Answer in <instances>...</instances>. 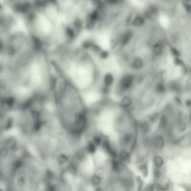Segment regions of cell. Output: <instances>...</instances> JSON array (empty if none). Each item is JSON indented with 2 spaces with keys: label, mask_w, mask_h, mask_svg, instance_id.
Returning <instances> with one entry per match:
<instances>
[{
  "label": "cell",
  "mask_w": 191,
  "mask_h": 191,
  "mask_svg": "<svg viewBox=\"0 0 191 191\" xmlns=\"http://www.w3.org/2000/svg\"><path fill=\"white\" fill-rule=\"evenodd\" d=\"M151 147L155 153H161L165 148L167 141L164 134L156 132L151 136Z\"/></svg>",
  "instance_id": "cell-4"
},
{
  "label": "cell",
  "mask_w": 191,
  "mask_h": 191,
  "mask_svg": "<svg viewBox=\"0 0 191 191\" xmlns=\"http://www.w3.org/2000/svg\"><path fill=\"white\" fill-rule=\"evenodd\" d=\"M57 75L84 96L100 91L104 76L100 56L87 44L77 42L49 55Z\"/></svg>",
  "instance_id": "cell-1"
},
{
  "label": "cell",
  "mask_w": 191,
  "mask_h": 191,
  "mask_svg": "<svg viewBox=\"0 0 191 191\" xmlns=\"http://www.w3.org/2000/svg\"><path fill=\"white\" fill-rule=\"evenodd\" d=\"M121 191H135V189H122Z\"/></svg>",
  "instance_id": "cell-23"
},
{
  "label": "cell",
  "mask_w": 191,
  "mask_h": 191,
  "mask_svg": "<svg viewBox=\"0 0 191 191\" xmlns=\"http://www.w3.org/2000/svg\"><path fill=\"white\" fill-rule=\"evenodd\" d=\"M118 183L121 189H135L136 186L134 175L118 176Z\"/></svg>",
  "instance_id": "cell-6"
},
{
  "label": "cell",
  "mask_w": 191,
  "mask_h": 191,
  "mask_svg": "<svg viewBox=\"0 0 191 191\" xmlns=\"http://www.w3.org/2000/svg\"><path fill=\"white\" fill-rule=\"evenodd\" d=\"M154 167L158 169H163L165 167L167 160L161 153H154L152 158Z\"/></svg>",
  "instance_id": "cell-10"
},
{
  "label": "cell",
  "mask_w": 191,
  "mask_h": 191,
  "mask_svg": "<svg viewBox=\"0 0 191 191\" xmlns=\"http://www.w3.org/2000/svg\"><path fill=\"white\" fill-rule=\"evenodd\" d=\"M171 52L173 55L175 56H179L180 53L178 50L175 48H172L171 49Z\"/></svg>",
  "instance_id": "cell-21"
},
{
  "label": "cell",
  "mask_w": 191,
  "mask_h": 191,
  "mask_svg": "<svg viewBox=\"0 0 191 191\" xmlns=\"http://www.w3.org/2000/svg\"><path fill=\"white\" fill-rule=\"evenodd\" d=\"M91 184L95 187H99L102 183V178L100 176L95 174L91 177Z\"/></svg>",
  "instance_id": "cell-14"
},
{
  "label": "cell",
  "mask_w": 191,
  "mask_h": 191,
  "mask_svg": "<svg viewBox=\"0 0 191 191\" xmlns=\"http://www.w3.org/2000/svg\"><path fill=\"white\" fill-rule=\"evenodd\" d=\"M10 115L9 110L0 103V139L10 129Z\"/></svg>",
  "instance_id": "cell-3"
},
{
  "label": "cell",
  "mask_w": 191,
  "mask_h": 191,
  "mask_svg": "<svg viewBox=\"0 0 191 191\" xmlns=\"http://www.w3.org/2000/svg\"><path fill=\"white\" fill-rule=\"evenodd\" d=\"M117 159L126 164L129 163L132 161V153L127 149L121 148L118 150Z\"/></svg>",
  "instance_id": "cell-11"
},
{
  "label": "cell",
  "mask_w": 191,
  "mask_h": 191,
  "mask_svg": "<svg viewBox=\"0 0 191 191\" xmlns=\"http://www.w3.org/2000/svg\"><path fill=\"white\" fill-rule=\"evenodd\" d=\"M137 166L138 170L141 176L144 178L147 177L149 174V168L147 161Z\"/></svg>",
  "instance_id": "cell-13"
},
{
  "label": "cell",
  "mask_w": 191,
  "mask_h": 191,
  "mask_svg": "<svg viewBox=\"0 0 191 191\" xmlns=\"http://www.w3.org/2000/svg\"><path fill=\"white\" fill-rule=\"evenodd\" d=\"M143 65V62L141 59L137 58L134 60L133 63L134 67L136 69H140L142 68Z\"/></svg>",
  "instance_id": "cell-17"
},
{
  "label": "cell",
  "mask_w": 191,
  "mask_h": 191,
  "mask_svg": "<svg viewBox=\"0 0 191 191\" xmlns=\"http://www.w3.org/2000/svg\"><path fill=\"white\" fill-rule=\"evenodd\" d=\"M183 105L185 108L190 109L191 106V100L190 98H187L183 101Z\"/></svg>",
  "instance_id": "cell-20"
},
{
  "label": "cell",
  "mask_w": 191,
  "mask_h": 191,
  "mask_svg": "<svg viewBox=\"0 0 191 191\" xmlns=\"http://www.w3.org/2000/svg\"><path fill=\"white\" fill-rule=\"evenodd\" d=\"M119 103L121 109L129 111L135 104V99L131 95L128 94L121 97Z\"/></svg>",
  "instance_id": "cell-7"
},
{
  "label": "cell",
  "mask_w": 191,
  "mask_h": 191,
  "mask_svg": "<svg viewBox=\"0 0 191 191\" xmlns=\"http://www.w3.org/2000/svg\"><path fill=\"white\" fill-rule=\"evenodd\" d=\"M50 100L60 127L74 139L83 140L87 134L89 112L83 94L59 77Z\"/></svg>",
  "instance_id": "cell-2"
},
{
  "label": "cell",
  "mask_w": 191,
  "mask_h": 191,
  "mask_svg": "<svg viewBox=\"0 0 191 191\" xmlns=\"http://www.w3.org/2000/svg\"><path fill=\"white\" fill-rule=\"evenodd\" d=\"M185 175L181 171L175 172L167 175L168 181L173 185H181L184 181Z\"/></svg>",
  "instance_id": "cell-8"
},
{
  "label": "cell",
  "mask_w": 191,
  "mask_h": 191,
  "mask_svg": "<svg viewBox=\"0 0 191 191\" xmlns=\"http://www.w3.org/2000/svg\"><path fill=\"white\" fill-rule=\"evenodd\" d=\"M95 191H104V189L103 188H101V187H97V188H96V189L95 190Z\"/></svg>",
  "instance_id": "cell-22"
},
{
  "label": "cell",
  "mask_w": 191,
  "mask_h": 191,
  "mask_svg": "<svg viewBox=\"0 0 191 191\" xmlns=\"http://www.w3.org/2000/svg\"><path fill=\"white\" fill-rule=\"evenodd\" d=\"M153 50L155 54L157 55H160L162 52V48L160 44H155L153 47Z\"/></svg>",
  "instance_id": "cell-18"
},
{
  "label": "cell",
  "mask_w": 191,
  "mask_h": 191,
  "mask_svg": "<svg viewBox=\"0 0 191 191\" xmlns=\"http://www.w3.org/2000/svg\"><path fill=\"white\" fill-rule=\"evenodd\" d=\"M144 23V19L140 17H137L133 21V24L135 27H139L142 25Z\"/></svg>",
  "instance_id": "cell-16"
},
{
  "label": "cell",
  "mask_w": 191,
  "mask_h": 191,
  "mask_svg": "<svg viewBox=\"0 0 191 191\" xmlns=\"http://www.w3.org/2000/svg\"><path fill=\"white\" fill-rule=\"evenodd\" d=\"M132 38L131 33L130 32H127L124 34L121 38V42L123 44H128V42L130 41Z\"/></svg>",
  "instance_id": "cell-15"
},
{
  "label": "cell",
  "mask_w": 191,
  "mask_h": 191,
  "mask_svg": "<svg viewBox=\"0 0 191 191\" xmlns=\"http://www.w3.org/2000/svg\"><path fill=\"white\" fill-rule=\"evenodd\" d=\"M153 126L146 118L137 120V129L139 138L151 136Z\"/></svg>",
  "instance_id": "cell-5"
},
{
  "label": "cell",
  "mask_w": 191,
  "mask_h": 191,
  "mask_svg": "<svg viewBox=\"0 0 191 191\" xmlns=\"http://www.w3.org/2000/svg\"><path fill=\"white\" fill-rule=\"evenodd\" d=\"M161 112L158 110H155L149 114L147 116V119L153 126L158 123L159 120L161 116Z\"/></svg>",
  "instance_id": "cell-12"
},
{
  "label": "cell",
  "mask_w": 191,
  "mask_h": 191,
  "mask_svg": "<svg viewBox=\"0 0 191 191\" xmlns=\"http://www.w3.org/2000/svg\"><path fill=\"white\" fill-rule=\"evenodd\" d=\"M142 191H156L154 182L149 184L143 188Z\"/></svg>",
  "instance_id": "cell-19"
},
{
  "label": "cell",
  "mask_w": 191,
  "mask_h": 191,
  "mask_svg": "<svg viewBox=\"0 0 191 191\" xmlns=\"http://www.w3.org/2000/svg\"><path fill=\"white\" fill-rule=\"evenodd\" d=\"M167 87L164 83L159 82L156 84L152 93L156 97H163L168 93Z\"/></svg>",
  "instance_id": "cell-9"
}]
</instances>
